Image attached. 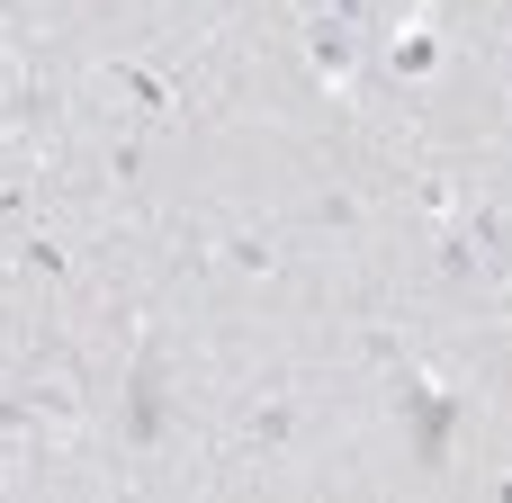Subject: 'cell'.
<instances>
[{
	"label": "cell",
	"instance_id": "6da1fadb",
	"mask_svg": "<svg viewBox=\"0 0 512 503\" xmlns=\"http://www.w3.org/2000/svg\"><path fill=\"white\" fill-rule=\"evenodd\" d=\"M360 18H342V9H324L315 27H306V63H315V81H333V90H351L360 81Z\"/></svg>",
	"mask_w": 512,
	"mask_h": 503
},
{
	"label": "cell",
	"instance_id": "7a4b0ae2",
	"mask_svg": "<svg viewBox=\"0 0 512 503\" xmlns=\"http://www.w3.org/2000/svg\"><path fill=\"white\" fill-rule=\"evenodd\" d=\"M387 63H396V72H414V81H423V72L441 63V36H432V9H414V18L396 27V45H387Z\"/></svg>",
	"mask_w": 512,
	"mask_h": 503
},
{
	"label": "cell",
	"instance_id": "3957f363",
	"mask_svg": "<svg viewBox=\"0 0 512 503\" xmlns=\"http://www.w3.org/2000/svg\"><path fill=\"white\" fill-rule=\"evenodd\" d=\"M153 432H162V378H153V369H135V387H126V441L144 450Z\"/></svg>",
	"mask_w": 512,
	"mask_h": 503
},
{
	"label": "cell",
	"instance_id": "277c9868",
	"mask_svg": "<svg viewBox=\"0 0 512 503\" xmlns=\"http://www.w3.org/2000/svg\"><path fill=\"white\" fill-rule=\"evenodd\" d=\"M297 432H306V405H297V396H270V405L252 414V450H288Z\"/></svg>",
	"mask_w": 512,
	"mask_h": 503
},
{
	"label": "cell",
	"instance_id": "5b68a950",
	"mask_svg": "<svg viewBox=\"0 0 512 503\" xmlns=\"http://www.w3.org/2000/svg\"><path fill=\"white\" fill-rule=\"evenodd\" d=\"M117 90H126L144 117H180V108H171V81H153L144 63H117Z\"/></svg>",
	"mask_w": 512,
	"mask_h": 503
},
{
	"label": "cell",
	"instance_id": "8992f818",
	"mask_svg": "<svg viewBox=\"0 0 512 503\" xmlns=\"http://www.w3.org/2000/svg\"><path fill=\"white\" fill-rule=\"evenodd\" d=\"M216 252H225V270H243V279H261V270H279V243H270V234H225Z\"/></svg>",
	"mask_w": 512,
	"mask_h": 503
}]
</instances>
